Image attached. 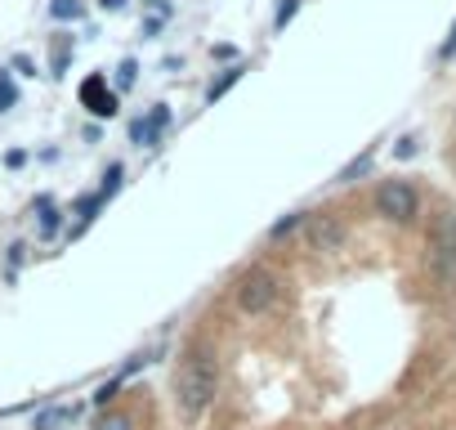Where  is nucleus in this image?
<instances>
[{"label":"nucleus","instance_id":"nucleus-1","mask_svg":"<svg viewBox=\"0 0 456 430\" xmlns=\"http://www.w3.org/2000/svg\"><path fill=\"white\" fill-rule=\"evenodd\" d=\"M219 394V363L206 341H192L175 368V408L183 421H201Z\"/></svg>","mask_w":456,"mask_h":430},{"label":"nucleus","instance_id":"nucleus-2","mask_svg":"<svg viewBox=\"0 0 456 430\" xmlns=\"http://www.w3.org/2000/svg\"><path fill=\"white\" fill-rule=\"evenodd\" d=\"M233 301H238V310L242 314H269L278 301H282V278L269 269V265H247L242 274H238V283H233Z\"/></svg>","mask_w":456,"mask_h":430},{"label":"nucleus","instance_id":"nucleus-3","mask_svg":"<svg viewBox=\"0 0 456 430\" xmlns=\"http://www.w3.org/2000/svg\"><path fill=\"white\" fill-rule=\"evenodd\" d=\"M429 274L443 287H456V215L438 211L429 225Z\"/></svg>","mask_w":456,"mask_h":430},{"label":"nucleus","instance_id":"nucleus-4","mask_svg":"<svg viewBox=\"0 0 456 430\" xmlns=\"http://www.w3.org/2000/svg\"><path fill=\"white\" fill-rule=\"evenodd\" d=\"M376 215H385L389 225H411L420 215V193L407 179H385L376 188Z\"/></svg>","mask_w":456,"mask_h":430},{"label":"nucleus","instance_id":"nucleus-5","mask_svg":"<svg viewBox=\"0 0 456 430\" xmlns=\"http://www.w3.org/2000/svg\"><path fill=\"white\" fill-rule=\"evenodd\" d=\"M305 238H309V247H314L318 256H336V252L345 247L349 229H345L340 215H331V211H309V215H305Z\"/></svg>","mask_w":456,"mask_h":430},{"label":"nucleus","instance_id":"nucleus-6","mask_svg":"<svg viewBox=\"0 0 456 430\" xmlns=\"http://www.w3.org/2000/svg\"><path fill=\"white\" fill-rule=\"evenodd\" d=\"M77 95H81V108H86V112H94V117H117V90L108 86V77H99V72L86 77Z\"/></svg>","mask_w":456,"mask_h":430},{"label":"nucleus","instance_id":"nucleus-7","mask_svg":"<svg viewBox=\"0 0 456 430\" xmlns=\"http://www.w3.org/2000/svg\"><path fill=\"white\" fill-rule=\"evenodd\" d=\"M166 126H170V108H166V103H157L148 117H139V121L130 126V139H134L139 148H152V144L161 139V130H166Z\"/></svg>","mask_w":456,"mask_h":430},{"label":"nucleus","instance_id":"nucleus-8","mask_svg":"<svg viewBox=\"0 0 456 430\" xmlns=\"http://www.w3.org/2000/svg\"><path fill=\"white\" fill-rule=\"evenodd\" d=\"M77 417H81V408H77V403H54V408L37 412L32 430H63V426H72Z\"/></svg>","mask_w":456,"mask_h":430},{"label":"nucleus","instance_id":"nucleus-9","mask_svg":"<svg viewBox=\"0 0 456 430\" xmlns=\"http://www.w3.org/2000/svg\"><path fill=\"white\" fill-rule=\"evenodd\" d=\"M32 211H41V229H37V234H41V238L50 243V238H54V234L63 229V211H59V206H54L50 197H37V206H32Z\"/></svg>","mask_w":456,"mask_h":430},{"label":"nucleus","instance_id":"nucleus-10","mask_svg":"<svg viewBox=\"0 0 456 430\" xmlns=\"http://www.w3.org/2000/svg\"><path fill=\"white\" fill-rule=\"evenodd\" d=\"M305 229V211H287L282 220H273V229H269V243H287V238H296Z\"/></svg>","mask_w":456,"mask_h":430},{"label":"nucleus","instance_id":"nucleus-11","mask_svg":"<svg viewBox=\"0 0 456 430\" xmlns=\"http://www.w3.org/2000/svg\"><path fill=\"white\" fill-rule=\"evenodd\" d=\"M94 430H139V421H134V412H121V408H103V412L94 417Z\"/></svg>","mask_w":456,"mask_h":430},{"label":"nucleus","instance_id":"nucleus-12","mask_svg":"<svg viewBox=\"0 0 456 430\" xmlns=\"http://www.w3.org/2000/svg\"><path fill=\"white\" fill-rule=\"evenodd\" d=\"M242 77H247V63H233V68H228V72H224L219 81H210V86H206V103H215L219 95H228V90H233V86H238Z\"/></svg>","mask_w":456,"mask_h":430},{"label":"nucleus","instance_id":"nucleus-13","mask_svg":"<svg viewBox=\"0 0 456 430\" xmlns=\"http://www.w3.org/2000/svg\"><path fill=\"white\" fill-rule=\"evenodd\" d=\"M371 161H376V153H362V157H354L340 175H336V184H354V179H362L367 170H371Z\"/></svg>","mask_w":456,"mask_h":430},{"label":"nucleus","instance_id":"nucleus-14","mask_svg":"<svg viewBox=\"0 0 456 430\" xmlns=\"http://www.w3.org/2000/svg\"><path fill=\"white\" fill-rule=\"evenodd\" d=\"M99 206H103V197H99V193H90V197H81V202H77V234H81V229L94 220V215H99Z\"/></svg>","mask_w":456,"mask_h":430},{"label":"nucleus","instance_id":"nucleus-15","mask_svg":"<svg viewBox=\"0 0 456 430\" xmlns=\"http://www.w3.org/2000/svg\"><path fill=\"white\" fill-rule=\"evenodd\" d=\"M117 390H121V376H112V381H103V385L94 390V399H90V403H94V408L103 412V408H112V403H117Z\"/></svg>","mask_w":456,"mask_h":430},{"label":"nucleus","instance_id":"nucleus-16","mask_svg":"<svg viewBox=\"0 0 456 430\" xmlns=\"http://www.w3.org/2000/svg\"><path fill=\"white\" fill-rule=\"evenodd\" d=\"M14 103H19V86H14L10 72H0V112H10Z\"/></svg>","mask_w":456,"mask_h":430},{"label":"nucleus","instance_id":"nucleus-17","mask_svg":"<svg viewBox=\"0 0 456 430\" xmlns=\"http://www.w3.org/2000/svg\"><path fill=\"white\" fill-rule=\"evenodd\" d=\"M134 77H139V59H121L117 63V90H130Z\"/></svg>","mask_w":456,"mask_h":430},{"label":"nucleus","instance_id":"nucleus-18","mask_svg":"<svg viewBox=\"0 0 456 430\" xmlns=\"http://www.w3.org/2000/svg\"><path fill=\"white\" fill-rule=\"evenodd\" d=\"M121 175H126V170H121V161H112V166H108V175H103V188H99V197H103V202H108V197H117Z\"/></svg>","mask_w":456,"mask_h":430},{"label":"nucleus","instance_id":"nucleus-19","mask_svg":"<svg viewBox=\"0 0 456 430\" xmlns=\"http://www.w3.org/2000/svg\"><path fill=\"white\" fill-rule=\"evenodd\" d=\"M68 59H72V41H68V37H59V41H54V77H63V72H68Z\"/></svg>","mask_w":456,"mask_h":430},{"label":"nucleus","instance_id":"nucleus-20","mask_svg":"<svg viewBox=\"0 0 456 430\" xmlns=\"http://www.w3.org/2000/svg\"><path fill=\"white\" fill-rule=\"evenodd\" d=\"M50 14H54L59 23H68V19H81V5H77V0H54Z\"/></svg>","mask_w":456,"mask_h":430},{"label":"nucleus","instance_id":"nucleus-21","mask_svg":"<svg viewBox=\"0 0 456 430\" xmlns=\"http://www.w3.org/2000/svg\"><path fill=\"white\" fill-rule=\"evenodd\" d=\"M296 10H300V0H282V5H278V14H273V32H282V28L296 19Z\"/></svg>","mask_w":456,"mask_h":430},{"label":"nucleus","instance_id":"nucleus-22","mask_svg":"<svg viewBox=\"0 0 456 430\" xmlns=\"http://www.w3.org/2000/svg\"><path fill=\"white\" fill-rule=\"evenodd\" d=\"M394 157H416V139H411V135H403V139L394 144Z\"/></svg>","mask_w":456,"mask_h":430},{"label":"nucleus","instance_id":"nucleus-23","mask_svg":"<svg viewBox=\"0 0 456 430\" xmlns=\"http://www.w3.org/2000/svg\"><path fill=\"white\" fill-rule=\"evenodd\" d=\"M456 54V23H452V37L443 41V50H438V59H452Z\"/></svg>","mask_w":456,"mask_h":430},{"label":"nucleus","instance_id":"nucleus-24","mask_svg":"<svg viewBox=\"0 0 456 430\" xmlns=\"http://www.w3.org/2000/svg\"><path fill=\"white\" fill-rule=\"evenodd\" d=\"M14 68H19L23 77H37V68H32V59H28V54H19V59H14Z\"/></svg>","mask_w":456,"mask_h":430},{"label":"nucleus","instance_id":"nucleus-25","mask_svg":"<svg viewBox=\"0 0 456 430\" xmlns=\"http://www.w3.org/2000/svg\"><path fill=\"white\" fill-rule=\"evenodd\" d=\"M23 256H28V247H23V243H14V247H10V265H19Z\"/></svg>","mask_w":456,"mask_h":430},{"label":"nucleus","instance_id":"nucleus-26","mask_svg":"<svg viewBox=\"0 0 456 430\" xmlns=\"http://www.w3.org/2000/svg\"><path fill=\"white\" fill-rule=\"evenodd\" d=\"M99 5H103V10H112V14H117V10H126V0H99Z\"/></svg>","mask_w":456,"mask_h":430}]
</instances>
